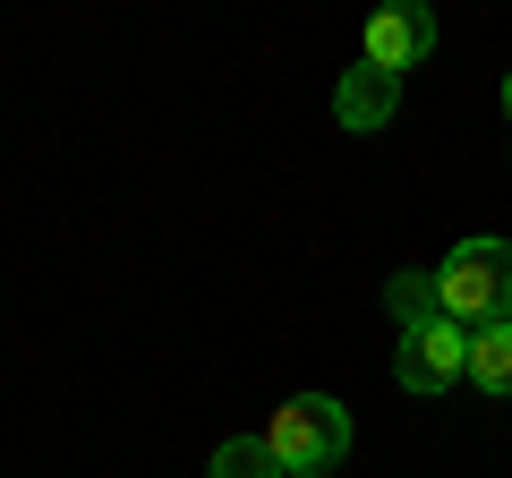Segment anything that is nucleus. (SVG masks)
Wrapping results in <instances>:
<instances>
[{
	"label": "nucleus",
	"mask_w": 512,
	"mask_h": 478,
	"mask_svg": "<svg viewBox=\"0 0 512 478\" xmlns=\"http://www.w3.org/2000/svg\"><path fill=\"white\" fill-rule=\"evenodd\" d=\"M393 376H402V393H444V385H461V376H470V325H453V316L402 325Z\"/></svg>",
	"instance_id": "obj_3"
},
{
	"label": "nucleus",
	"mask_w": 512,
	"mask_h": 478,
	"mask_svg": "<svg viewBox=\"0 0 512 478\" xmlns=\"http://www.w3.org/2000/svg\"><path fill=\"white\" fill-rule=\"evenodd\" d=\"M427 52H436V18H427L419 0H393V9H376V18L359 26V60L384 69V77L427 69Z\"/></svg>",
	"instance_id": "obj_4"
},
{
	"label": "nucleus",
	"mask_w": 512,
	"mask_h": 478,
	"mask_svg": "<svg viewBox=\"0 0 512 478\" xmlns=\"http://www.w3.org/2000/svg\"><path fill=\"white\" fill-rule=\"evenodd\" d=\"M205 478H282V461H274L265 436H222L214 461H205Z\"/></svg>",
	"instance_id": "obj_7"
},
{
	"label": "nucleus",
	"mask_w": 512,
	"mask_h": 478,
	"mask_svg": "<svg viewBox=\"0 0 512 478\" xmlns=\"http://www.w3.org/2000/svg\"><path fill=\"white\" fill-rule=\"evenodd\" d=\"M384 308L402 316V325H427V316H444V291H436V274H427V265H410V274L384 282Z\"/></svg>",
	"instance_id": "obj_8"
},
{
	"label": "nucleus",
	"mask_w": 512,
	"mask_h": 478,
	"mask_svg": "<svg viewBox=\"0 0 512 478\" xmlns=\"http://www.w3.org/2000/svg\"><path fill=\"white\" fill-rule=\"evenodd\" d=\"M282 478H291V470H282Z\"/></svg>",
	"instance_id": "obj_10"
},
{
	"label": "nucleus",
	"mask_w": 512,
	"mask_h": 478,
	"mask_svg": "<svg viewBox=\"0 0 512 478\" xmlns=\"http://www.w3.org/2000/svg\"><path fill=\"white\" fill-rule=\"evenodd\" d=\"M402 111V77H384V69H342V86H333V120H342L350 137H376L384 120Z\"/></svg>",
	"instance_id": "obj_5"
},
{
	"label": "nucleus",
	"mask_w": 512,
	"mask_h": 478,
	"mask_svg": "<svg viewBox=\"0 0 512 478\" xmlns=\"http://www.w3.org/2000/svg\"><path fill=\"white\" fill-rule=\"evenodd\" d=\"M470 385L478 393H512V316L470 333Z\"/></svg>",
	"instance_id": "obj_6"
},
{
	"label": "nucleus",
	"mask_w": 512,
	"mask_h": 478,
	"mask_svg": "<svg viewBox=\"0 0 512 478\" xmlns=\"http://www.w3.org/2000/svg\"><path fill=\"white\" fill-rule=\"evenodd\" d=\"M504 120H512V77H504Z\"/></svg>",
	"instance_id": "obj_9"
},
{
	"label": "nucleus",
	"mask_w": 512,
	"mask_h": 478,
	"mask_svg": "<svg viewBox=\"0 0 512 478\" xmlns=\"http://www.w3.org/2000/svg\"><path fill=\"white\" fill-rule=\"evenodd\" d=\"M265 444H274V461L291 478H325L333 461L350 453V410L333 402V393H291V402L274 410V427H265Z\"/></svg>",
	"instance_id": "obj_2"
},
{
	"label": "nucleus",
	"mask_w": 512,
	"mask_h": 478,
	"mask_svg": "<svg viewBox=\"0 0 512 478\" xmlns=\"http://www.w3.org/2000/svg\"><path fill=\"white\" fill-rule=\"evenodd\" d=\"M436 291L453 325H504L512 316V239H461L453 257L436 265Z\"/></svg>",
	"instance_id": "obj_1"
}]
</instances>
